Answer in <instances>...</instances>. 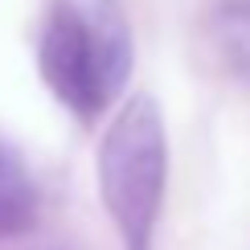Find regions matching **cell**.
I'll use <instances>...</instances> for the list:
<instances>
[{"instance_id": "cell-3", "label": "cell", "mask_w": 250, "mask_h": 250, "mask_svg": "<svg viewBox=\"0 0 250 250\" xmlns=\"http://www.w3.org/2000/svg\"><path fill=\"white\" fill-rule=\"evenodd\" d=\"M37 209H41V197L25 160L0 144V238L25 234L37 222Z\"/></svg>"}, {"instance_id": "cell-2", "label": "cell", "mask_w": 250, "mask_h": 250, "mask_svg": "<svg viewBox=\"0 0 250 250\" xmlns=\"http://www.w3.org/2000/svg\"><path fill=\"white\" fill-rule=\"evenodd\" d=\"M168 185V135L152 95H131L99 144V193L123 250H152Z\"/></svg>"}, {"instance_id": "cell-1", "label": "cell", "mask_w": 250, "mask_h": 250, "mask_svg": "<svg viewBox=\"0 0 250 250\" xmlns=\"http://www.w3.org/2000/svg\"><path fill=\"white\" fill-rule=\"evenodd\" d=\"M131 29L119 0H49L37 66L54 99L82 123H95L131 74Z\"/></svg>"}, {"instance_id": "cell-4", "label": "cell", "mask_w": 250, "mask_h": 250, "mask_svg": "<svg viewBox=\"0 0 250 250\" xmlns=\"http://www.w3.org/2000/svg\"><path fill=\"white\" fill-rule=\"evenodd\" d=\"M217 45L242 78H250V0H222L213 17Z\"/></svg>"}]
</instances>
